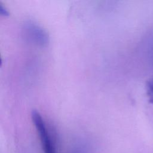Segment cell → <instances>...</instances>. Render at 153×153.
I'll list each match as a JSON object with an SVG mask.
<instances>
[{
  "instance_id": "cell-1",
  "label": "cell",
  "mask_w": 153,
  "mask_h": 153,
  "mask_svg": "<svg viewBox=\"0 0 153 153\" xmlns=\"http://www.w3.org/2000/svg\"><path fill=\"white\" fill-rule=\"evenodd\" d=\"M31 115L35 128L39 134L44 153H56L53 141L42 116L36 110L32 111Z\"/></svg>"
},
{
  "instance_id": "cell-2",
  "label": "cell",
  "mask_w": 153,
  "mask_h": 153,
  "mask_svg": "<svg viewBox=\"0 0 153 153\" xmlns=\"http://www.w3.org/2000/svg\"><path fill=\"white\" fill-rule=\"evenodd\" d=\"M25 29L29 39L37 44L44 45L47 44L48 38L47 32L37 24L29 22L26 23Z\"/></svg>"
},
{
  "instance_id": "cell-3",
  "label": "cell",
  "mask_w": 153,
  "mask_h": 153,
  "mask_svg": "<svg viewBox=\"0 0 153 153\" xmlns=\"http://www.w3.org/2000/svg\"><path fill=\"white\" fill-rule=\"evenodd\" d=\"M146 91L149 102L153 104V79H150L146 82Z\"/></svg>"
},
{
  "instance_id": "cell-4",
  "label": "cell",
  "mask_w": 153,
  "mask_h": 153,
  "mask_svg": "<svg viewBox=\"0 0 153 153\" xmlns=\"http://www.w3.org/2000/svg\"><path fill=\"white\" fill-rule=\"evenodd\" d=\"M0 12L2 14H4V15H8V14L7 10H6L2 4H0Z\"/></svg>"
}]
</instances>
